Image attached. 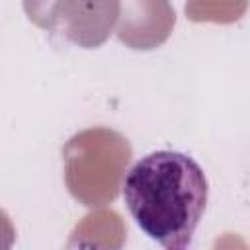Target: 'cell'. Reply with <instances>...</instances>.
<instances>
[{"mask_svg": "<svg viewBox=\"0 0 250 250\" xmlns=\"http://www.w3.org/2000/svg\"><path fill=\"white\" fill-rule=\"evenodd\" d=\"M123 201L137 227L164 250H189L205 213L209 184L203 168L178 150H154L123 180Z\"/></svg>", "mask_w": 250, "mask_h": 250, "instance_id": "1", "label": "cell"}]
</instances>
